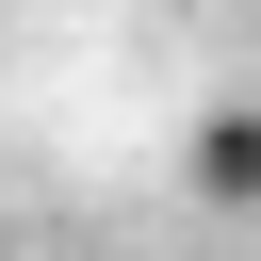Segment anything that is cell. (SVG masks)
I'll return each instance as SVG.
<instances>
[{"label":"cell","mask_w":261,"mask_h":261,"mask_svg":"<svg viewBox=\"0 0 261 261\" xmlns=\"http://www.w3.org/2000/svg\"><path fill=\"white\" fill-rule=\"evenodd\" d=\"M179 179L212 196V212H261V114L228 98V114H196V147H179Z\"/></svg>","instance_id":"cell-1"}]
</instances>
